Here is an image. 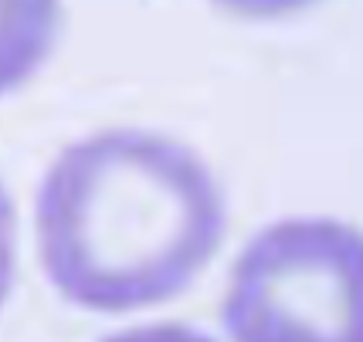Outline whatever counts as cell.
Listing matches in <instances>:
<instances>
[{
    "mask_svg": "<svg viewBox=\"0 0 363 342\" xmlns=\"http://www.w3.org/2000/svg\"><path fill=\"white\" fill-rule=\"evenodd\" d=\"M228 203L207 163L150 129L72 142L38 193L48 281L75 309L119 315L184 295L221 248Z\"/></svg>",
    "mask_w": 363,
    "mask_h": 342,
    "instance_id": "cell-1",
    "label": "cell"
},
{
    "mask_svg": "<svg viewBox=\"0 0 363 342\" xmlns=\"http://www.w3.org/2000/svg\"><path fill=\"white\" fill-rule=\"evenodd\" d=\"M360 234L292 217L255 234L235 261L221 319L231 342H360Z\"/></svg>",
    "mask_w": 363,
    "mask_h": 342,
    "instance_id": "cell-2",
    "label": "cell"
},
{
    "mask_svg": "<svg viewBox=\"0 0 363 342\" xmlns=\"http://www.w3.org/2000/svg\"><path fill=\"white\" fill-rule=\"evenodd\" d=\"M58 31L62 0H0V98L38 75Z\"/></svg>",
    "mask_w": 363,
    "mask_h": 342,
    "instance_id": "cell-3",
    "label": "cell"
},
{
    "mask_svg": "<svg viewBox=\"0 0 363 342\" xmlns=\"http://www.w3.org/2000/svg\"><path fill=\"white\" fill-rule=\"evenodd\" d=\"M14 268H17V217L11 193L0 183V309L14 288Z\"/></svg>",
    "mask_w": 363,
    "mask_h": 342,
    "instance_id": "cell-4",
    "label": "cell"
},
{
    "mask_svg": "<svg viewBox=\"0 0 363 342\" xmlns=\"http://www.w3.org/2000/svg\"><path fill=\"white\" fill-rule=\"evenodd\" d=\"M214 7H221L235 17H248V21H275V17H292L313 7L319 0H211Z\"/></svg>",
    "mask_w": 363,
    "mask_h": 342,
    "instance_id": "cell-5",
    "label": "cell"
},
{
    "mask_svg": "<svg viewBox=\"0 0 363 342\" xmlns=\"http://www.w3.org/2000/svg\"><path fill=\"white\" fill-rule=\"evenodd\" d=\"M102 342H214L211 336L197 332L190 326H177V322H160V326H140L129 329V332H119V336H109Z\"/></svg>",
    "mask_w": 363,
    "mask_h": 342,
    "instance_id": "cell-6",
    "label": "cell"
}]
</instances>
